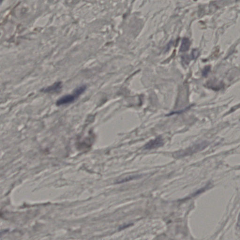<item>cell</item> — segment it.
Instances as JSON below:
<instances>
[{
  "instance_id": "cell-6",
  "label": "cell",
  "mask_w": 240,
  "mask_h": 240,
  "mask_svg": "<svg viewBox=\"0 0 240 240\" xmlns=\"http://www.w3.org/2000/svg\"><path fill=\"white\" fill-rule=\"evenodd\" d=\"M142 176H143V175H134V176H129L127 177L122 179V180H121L120 182H118L117 183H123V182L131 181V180L139 179L140 178L142 177Z\"/></svg>"
},
{
  "instance_id": "cell-8",
  "label": "cell",
  "mask_w": 240,
  "mask_h": 240,
  "mask_svg": "<svg viewBox=\"0 0 240 240\" xmlns=\"http://www.w3.org/2000/svg\"><path fill=\"white\" fill-rule=\"evenodd\" d=\"M192 55V59H195L197 58L198 55H199V52L198 50L195 49V50H193Z\"/></svg>"
},
{
  "instance_id": "cell-1",
  "label": "cell",
  "mask_w": 240,
  "mask_h": 240,
  "mask_svg": "<svg viewBox=\"0 0 240 240\" xmlns=\"http://www.w3.org/2000/svg\"><path fill=\"white\" fill-rule=\"evenodd\" d=\"M86 89V86H82L79 87L74 91L73 94L65 95L59 98L56 102V105L57 106H60L73 102L75 101L76 98L79 96L80 95L82 94L85 92Z\"/></svg>"
},
{
  "instance_id": "cell-3",
  "label": "cell",
  "mask_w": 240,
  "mask_h": 240,
  "mask_svg": "<svg viewBox=\"0 0 240 240\" xmlns=\"http://www.w3.org/2000/svg\"><path fill=\"white\" fill-rule=\"evenodd\" d=\"M164 140L161 136H158L154 139L151 140L144 146V148L145 150H151L159 148L163 146Z\"/></svg>"
},
{
  "instance_id": "cell-9",
  "label": "cell",
  "mask_w": 240,
  "mask_h": 240,
  "mask_svg": "<svg viewBox=\"0 0 240 240\" xmlns=\"http://www.w3.org/2000/svg\"><path fill=\"white\" fill-rule=\"evenodd\" d=\"M2 1H3V0H0V4L2 2Z\"/></svg>"
},
{
  "instance_id": "cell-2",
  "label": "cell",
  "mask_w": 240,
  "mask_h": 240,
  "mask_svg": "<svg viewBox=\"0 0 240 240\" xmlns=\"http://www.w3.org/2000/svg\"><path fill=\"white\" fill-rule=\"evenodd\" d=\"M207 145V143L206 142H202L199 144H196L193 146L189 147L187 149L177 152L176 154H175V155L174 156L176 158H181L189 155L192 154L197 151L204 149Z\"/></svg>"
},
{
  "instance_id": "cell-4",
  "label": "cell",
  "mask_w": 240,
  "mask_h": 240,
  "mask_svg": "<svg viewBox=\"0 0 240 240\" xmlns=\"http://www.w3.org/2000/svg\"><path fill=\"white\" fill-rule=\"evenodd\" d=\"M61 83L59 82L55 83L52 86L44 89L42 91H43L44 92H48V93H54L59 92L61 89Z\"/></svg>"
},
{
  "instance_id": "cell-5",
  "label": "cell",
  "mask_w": 240,
  "mask_h": 240,
  "mask_svg": "<svg viewBox=\"0 0 240 240\" xmlns=\"http://www.w3.org/2000/svg\"><path fill=\"white\" fill-rule=\"evenodd\" d=\"M190 42L188 38H184L182 40V44L180 47V51L182 52H186L189 49Z\"/></svg>"
},
{
  "instance_id": "cell-7",
  "label": "cell",
  "mask_w": 240,
  "mask_h": 240,
  "mask_svg": "<svg viewBox=\"0 0 240 240\" xmlns=\"http://www.w3.org/2000/svg\"><path fill=\"white\" fill-rule=\"evenodd\" d=\"M210 68L211 67L210 66L208 65L207 66H205L202 71V76L204 77L207 76L208 74L210 71Z\"/></svg>"
}]
</instances>
